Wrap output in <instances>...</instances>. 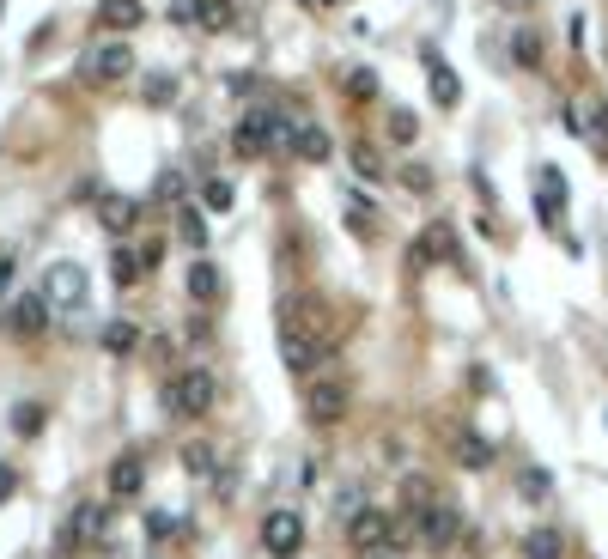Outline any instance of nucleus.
I'll return each instance as SVG.
<instances>
[{
	"label": "nucleus",
	"instance_id": "obj_1",
	"mask_svg": "<svg viewBox=\"0 0 608 559\" xmlns=\"http://www.w3.org/2000/svg\"><path fill=\"white\" fill-rule=\"evenodd\" d=\"M80 73L92 79V86H116V79L134 73V43H128V37H104V43H92V49L80 55Z\"/></svg>",
	"mask_w": 608,
	"mask_h": 559
},
{
	"label": "nucleus",
	"instance_id": "obj_2",
	"mask_svg": "<svg viewBox=\"0 0 608 559\" xmlns=\"http://www.w3.org/2000/svg\"><path fill=\"white\" fill-rule=\"evenodd\" d=\"M298 547H304V517H298V511H286V505H280V511H268V517H262V553L292 559Z\"/></svg>",
	"mask_w": 608,
	"mask_h": 559
},
{
	"label": "nucleus",
	"instance_id": "obj_3",
	"mask_svg": "<svg viewBox=\"0 0 608 559\" xmlns=\"http://www.w3.org/2000/svg\"><path fill=\"white\" fill-rule=\"evenodd\" d=\"M390 529H396V517H390V511H377V505H359V511L347 517V541H353L359 553L390 547Z\"/></svg>",
	"mask_w": 608,
	"mask_h": 559
},
{
	"label": "nucleus",
	"instance_id": "obj_4",
	"mask_svg": "<svg viewBox=\"0 0 608 559\" xmlns=\"http://www.w3.org/2000/svg\"><path fill=\"white\" fill-rule=\"evenodd\" d=\"M43 298L61 304V310H80L86 304V268H73V262H55L43 274Z\"/></svg>",
	"mask_w": 608,
	"mask_h": 559
},
{
	"label": "nucleus",
	"instance_id": "obj_5",
	"mask_svg": "<svg viewBox=\"0 0 608 559\" xmlns=\"http://www.w3.org/2000/svg\"><path fill=\"white\" fill-rule=\"evenodd\" d=\"M280 359H286V371H298V377H311V371H323L329 359H323V347L311 341V335H304V329H280Z\"/></svg>",
	"mask_w": 608,
	"mask_h": 559
},
{
	"label": "nucleus",
	"instance_id": "obj_6",
	"mask_svg": "<svg viewBox=\"0 0 608 559\" xmlns=\"http://www.w3.org/2000/svg\"><path fill=\"white\" fill-rule=\"evenodd\" d=\"M347 383H311L304 389V414H311L317 426H335V420H347Z\"/></svg>",
	"mask_w": 608,
	"mask_h": 559
},
{
	"label": "nucleus",
	"instance_id": "obj_7",
	"mask_svg": "<svg viewBox=\"0 0 608 559\" xmlns=\"http://www.w3.org/2000/svg\"><path fill=\"white\" fill-rule=\"evenodd\" d=\"M213 395H219V389H213L207 371H183V377L171 383V408H177V414H207Z\"/></svg>",
	"mask_w": 608,
	"mask_h": 559
},
{
	"label": "nucleus",
	"instance_id": "obj_8",
	"mask_svg": "<svg viewBox=\"0 0 608 559\" xmlns=\"http://www.w3.org/2000/svg\"><path fill=\"white\" fill-rule=\"evenodd\" d=\"M140 487H146V456L140 450H122L116 462H110V499H140Z\"/></svg>",
	"mask_w": 608,
	"mask_h": 559
},
{
	"label": "nucleus",
	"instance_id": "obj_9",
	"mask_svg": "<svg viewBox=\"0 0 608 559\" xmlns=\"http://www.w3.org/2000/svg\"><path fill=\"white\" fill-rule=\"evenodd\" d=\"M414 523H420V541H426V547H450V541H456V529H463L456 505H426Z\"/></svg>",
	"mask_w": 608,
	"mask_h": 559
},
{
	"label": "nucleus",
	"instance_id": "obj_10",
	"mask_svg": "<svg viewBox=\"0 0 608 559\" xmlns=\"http://www.w3.org/2000/svg\"><path fill=\"white\" fill-rule=\"evenodd\" d=\"M49 298L43 292H25V298H13V335H43L49 329Z\"/></svg>",
	"mask_w": 608,
	"mask_h": 559
},
{
	"label": "nucleus",
	"instance_id": "obj_11",
	"mask_svg": "<svg viewBox=\"0 0 608 559\" xmlns=\"http://www.w3.org/2000/svg\"><path fill=\"white\" fill-rule=\"evenodd\" d=\"M104 529H110L104 505H73V517H67V547H73V541H104Z\"/></svg>",
	"mask_w": 608,
	"mask_h": 559
},
{
	"label": "nucleus",
	"instance_id": "obj_12",
	"mask_svg": "<svg viewBox=\"0 0 608 559\" xmlns=\"http://www.w3.org/2000/svg\"><path fill=\"white\" fill-rule=\"evenodd\" d=\"M140 19H146L140 0H98V25H110L116 37H122V31H134Z\"/></svg>",
	"mask_w": 608,
	"mask_h": 559
},
{
	"label": "nucleus",
	"instance_id": "obj_13",
	"mask_svg": "<svg viewBox=\"0 0 608 559\" xmlns=\"http://www.w3.org/2000/svg\"><path fill=\"white\" fill-rule=\"evenodd\" d=\"M232 146L244 152V158H262L268 152V134H262V110H250L238 128H232Z\"/></svg>",
	"mask_w": 608,
	"mask_h": 559
},
{
	"label": "nucleus",
	"instance_id": "obj_14",
	"mask_svg": "<svg viewBox=\"0 0 608 559\" xmlns=\"http://www.w3.org/2000/svg\"><path fill=\"white\" fill-rule=\"evenodd\" d=\"M292 152L304 158V165H323V158H329V134H323L317 122H298V140H292Z\"/></svg>",
	"mask_w": 608,
	"mask_h": 559
},
{
	"label": "nucleus",
	"instance_id": "obj_15",
	"mask_svg": "<svg viewBox=\"0 0 608 559\" xmlns=\"http://www.w3.org/2000/svg\"><path fill=\"white\" fill-rule=\"evenodd\" d=\"M262 134H268V152H292L298 122H292V116H280V110H262Z\"/></svg>",
	"mask_w": 608,
	"mask_h": 559
},
{
	"label": "nucleus",
	"instance_id": "obj_16",
	"mask_svg": "<svg viewBox=\"0 0 608 559\" xmlns=\"http://www.w3.org/2000/svg\"><path fill=\"white\" fill-rule=\"evenodd\" d=\"M456 468H493V444L487 438H475V432H463V438H456Z\"/></svg>",
	"mask_w": 608,
	"mask_h": 559
},
{
	"label": "nucleus",
	"instance_id": "obj_17",
	"mask_svg": "<svg viewBox=\"0 0 608 559\" xmlns=\"http://www.w3.org/2000/svg\"><path fill=\"white\" fill-rule=\"evenodd\" d=\"M134 213H140V207H134L128 195H104V207H98V219H104V231H116V237H122V231L134 225Z\"/></svg>",
	"mask_w": 608,
	"mask_h": 559
},
{
	"label": "nucleus",
	"instance_id": "obj_18",
	"mask_svg": "<svg viewBox=\"0 0 608 559\" xmlns=\"http://www.w3.org/2000/svg\"><path fill=\"white\" fill-rule=\"evenodd\" d=\"M189 298H195V304H213V298H219V268H213L207 256L189 268Z\"/></svg>",
	"mask_w": 608,
	"mask_h": 559
},
{
	"label": "nucleus",
	"instance_id": "obj_19",
	"mask_svg": "<svg viewBox=\"0 0 608 559\" xmlns=\"http://www.w3.org/2000/svg\"><path fill=\"white\" fill-rule=\"evenodd\" d=\"M523 559H566V541L554 529H529L523 535Z\"/></svg>",
	"mask_w": 608,
	"mask_h": 559
},
{
	"label": "nucleus",
	"instance_id": "obj_20",
	"mask_svg": "<svg viewBox=\"0 0 608 559\" xmlns=\"http://www.w3.org/2000/svg\"><path fill=\"white\" fill-rule=\"evenodd\" d=\"M134 347H140V329L128 323V316H116V323L104 329V353H116V359H122V353H134Z\"/></svg>",
	"mask_w": 608,
	"mask_h": 559
},
{
	"label": "nucleus",
	"instance_id": "obj_21",
	"mask_svg": "<svg viewBox=\"0 0 608 559\" xmlns=\"http://www.w3.org/2000/svg\"><path fill=\"white\" fill-rule=\"evenodd\" d=\"M353 171H359L365 183H384V177H390V171H384V158H377V146H371V140H359V146H353Z\"/></svg>",
	"mask_w": 608,
	"mask_h": 559
},
{
	"label": "nucleus",
	"instance_id": "obj_22",
	"mask_svg": "<svg viewBox=\"0 0 608 559\" xmlns=\"http://www.w3.org/2000/svg\"><path fill=\"white\" fill-rule=\"evenodd\" d=\"M432 98H438V104H444V110H450V104H456V98H463V86H456V73H450V67H444V61H438V55H432Z\"/></svg>",
	"mask_w": 608,
	"mask_h": 559
},
{
	"label": "nucleus",
	"instance_id": "obj_23",
	"mask_svg": "<svg viewBox=\"0 0 608 559\" xmlns=\"http://www.w3.org/2000/svg\"><path fill=\"white\" fill-rule=\"evenodd\" d=\"M140 274H146V262H140L134 250H116V256H110V280H116V286H134Z\"/></svg>",
	"mask_w": 608,
	"mask_h": 559
},
{
	"label": "nucleus",
	"instance_id": "obj_24",
	"mask_svg": "<svg viewBox=\"0 0 608 559\" xmlns=\"http://www.w3.org/2000/svg\"><path fill=\"white\" fill-rule=\"evenodd\" d=\"M511 55H517L523 67H542V37H536V31H529V25H523V31L511 37Z\"/></svg>",
	"mask_w": 608,
	"mask_h": 559
},
{
	"label": "nucleus",
	"instance_id": "obj_25",
	"mask_svg": "<svg viewBox=\"0 0 608 559\" xmlns=\"http://www.w3.org/2000/svg\"><path fill=\"white\" fill-rule=\"evenodd\" d=\"M43 420H49V414H43L37 402H19V408H13V432H19V438H37Z\"/></svg>",
	"mask_w": 608,
	"mask_h": 559
},
{
	"label": "nucleus",
	"instance_id": "obj_26",
	"mask_svg": "<svg viewBox=\"0 0 608 559\" xmlns=\"http://www.w3.org/2000/svg\"><path fill=\"white\" fill-rule=\"evenodd\" d=\"M347 98H359V104L377 98V73L371 67H347Z\"/></svg>",
	"mask_w": 608,
	"mask_h": 559
},
{
	"label": "nucleus",
	"instance_id": "obj_27",
	"mask_svg": "<svg viewBox=\"0 0 608 559\" xmlns=\"http://www.w3.org/2000/svg\"><path fill=\"white\" fill-rule=\"evenodd\" d=\"M171 98H177V79L171 73H152L146 79V104H171Z\"/></svg>",
	"mask_w": 608,
	"mask_h": 559
},
{
	"label": "nucleus",
	"instance_id": "obj_28",
	"mask_svg": "<svg viewBox=\"0 0 608 559\" xmlns=\"http://www.w3.org/2000/svg\"><path fill=\"white\" fill-rule=\"evenodd\" d=\"M201 201H207V213H225V207H232V183H225V177H213V183L201 189Z\"/></svg>",
	"mask_w": 608,
	"mask_h": 559
},
{
	"label": "nucleus",
	"instance_id": "obj_29",
	"mask_svg": "<svg viewBox=\"0 0 608 559\" xmlns=\"http://www.w3.org/2000/svg\"><path fill=\"white\" fill-rule=\"evenodd\" d=\"M183 244H189V250H201V244H207V219H201L195 207H183Z\"/></svg>",
	"mask_w": 608,
	"mask_h": 559
},
{
	"label": "nucleus",
	"instance_id": "obj_30",
	"mask_svg": "<svg viewBox=\"0 0 608 559\" xmlns=\"http://www.w3.org/2000/svg\"><path fill=\"white\" fill-rule=\"evenodd\" d=\"M146 529L159 535V541H171V535H183V517H177V511H152V517H146Z\"/></svg>",
	"mask_w": 608,
	"mask_h": 559
},
{
	"label": "nucleus",
	"instance_id": "obj_31",
	"mask_svg": "<svg viewBox=\"0 0 608 559\" xmlns=\"http://www.w3.org/2000/svg\"><path fill=\"white\" fill-rule=\"evenodd\" d=\"M414 134H420V116H414V110H396V116H390V140H402V146H408Z\"/></svg>",
	"mask_w": 608,
	"mask_h": 559
},
{
	"label": "nucleus",
	"instance_id": "obj_32",
	"mask_svg": "<svg viewBox=\"0 0 608 559\" xmlns=\"http://www.w3.org/2000/svg\"><path fill=\"white\" fill-rule=\"evenodd\" d=\"M183 468L189 474H213V444H189L183 450Z\"/></svg>",
	"mask_w": 608,
	"mask_h": 559
},
{
	"label": "nucleus",
	"instance_id": "obj_33",
	"mask_svg": "<svg viewBox=\"0 0 608 559\" xmlns=\"http://www.w3.org/2000/svg\"><path fill=\"white\" fill-rule=\"evenodd\" d=\"M201 7H207V0H171V19L177 25H201Z\"/></svg>",
	"mask_w": 608,
	"mask_h": 559
},
{
	"label": "nucleus",
	"instance_id": "obj_34",
	"mask_svg": "<svg viewBox=\"0 0 608 559\" xmlns=\"http://www.w3.org/2000/svg\"><path fill=\"white\" fill-rule=\"evenodd\" d=\"M426 250H432V256H456V237H450L444 225H432V237H426ZM426 250H420V256H426Z\"/></svg>",
	"mask_w": 608,
	"mask_h": 559
},
{
	"label": "nucleus",
	"instance_id": "obj_35",
	"mask_svg": "<svg viewBox=\"0 0 608 559\" xmlns=\"http://www.w3.org/2000/svg\"><path fill=\"white\" fill-rule=\"evenodd\" d=\"M590 140L608 146V110H602V104H590Z\"/></svg>",
	"mask_w": 608,
	"mask_h": 559
},
{
	"label": "nucleus",
	"instance_id": "obj_36",
	"mask_svg": "<svg viewBox=\"0 0 608 559\" xmlns=\"http://www.w3.org/2000/svg\"><path fill=\"white\" fill-rule=\"evenodd\" d=\"M201 31H225V7H219V0H207V7H201Z\"/></svg>",
	"mask_w": 608,
	"mask_h": 559
},
{
	"label": "nucleus",
	"instance_id": "obj_37",
	"mask_svg": "<svg viewBox=\"0 0 608 559\" xmlns=\"http://www.w3.org/2000/svg\"><path fill=\"white\" fill-rule=\"evenodd\" d=\"M402 183H408L414 195H426V189H432V171H426V165H408V177H402Z\"/></svg>",
	"mask_w": 608,
	"mask_h": 559
},
{
	"label": "nucleus",
	"instance_id": "obj_38",
	"mask_svg": "<svg viewBox=\"0 0 608 559\" xmlns=\"http://www.w3.org/2000/svg\"><path fill=\"white\" fill-rule=\"evenodd\" d=\"M523 493H529V499H548V474L529 468V474H523Z\"/></svg>",
	"mask_w": 608,
	"mask_h": 559
},
{
	"label": "nucleus",
	"instance_id": "obj_39",
	"mask_svg": "<svg viewBox=\"0 0 608 559\" xmlns=\"http://www.w3.org/2000/svg\"><path fill=\"white\" fill-rule=\"evenodd\" d=\"M13 487H19V474H13V468H0V505L13 499Z\"/></svg>",
	"mask_w": 608,
	"mask_h": 559
},
{
	"label": "nucleus",
	"instance_id": "obj_40",
	"mask_svg": "<svg viewBox=\"0 0 608 559\" xmlns=\"http://www.w3.org/2000/svg\"><path fill=\"white\" fill-rule=\"evenodd\" d=\"M7 286H13V262L0 256V298H7Z\"/></svg>",
	"mask_w": 608,
	"mask_h": 559
},
{
	"label": "nucleus",
	"instance_id": "obj_41",
	"mask_svg": "<svg viewBox=\"0 0 608 559\" xmlns=\"http://www.w3.org/2000/svg\"><path fill=\"white\" fill-rule=\"evenodd\" d=\"M365 559H396V553H390V547H371V553H365Z\"/></svg>",
	"mask_w": 608,
	"mask_h": 559
}]
</instances>
